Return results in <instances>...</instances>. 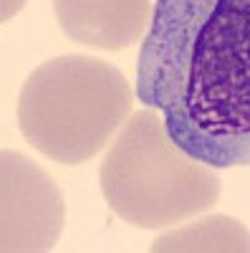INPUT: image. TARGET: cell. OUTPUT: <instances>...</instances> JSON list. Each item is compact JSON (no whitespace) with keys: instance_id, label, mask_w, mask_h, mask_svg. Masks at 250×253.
Listing matches in <instances>:
<instances>
[{"instance_id":"6da1fadb","label":"cell","mask_w":250,"mask_h":253,"mask_svg":"<svg viewBox=\"0 0 250 253\" xmlns=\"http://www.w3.org/2000/svg\"><path fill=\"white\" fill-rule=\"evenodd\" d=\"M137 96L213 167H250V0H157Z\"/></svg>"},{"instance_id":"7a4b0ae2","label":"cell","mask_w":250,"mask_h":253,"mask_svg":"<svg viewBox=\"0 0 250 253\" xmlns=\"http://www.w3.org/2000/svg\"><path fill=\"white\" fill-rule=\"evenodd\" d=\"M99 185L114 213L142 230L184 223L220 198L215 167L182 150L152 107L132 112L116 132L99 167Z\"/></svg>"},{"instance_id":"3957f363","label":"cell","mask_w":250,"mask_h":253,"mask_svg":"<svg viewBox=\"0 0 250 253\" xmlns=\"http://www.w3.org/2000/svg\"><path fill=\"white\" fill-rule=\"evenodd\" d=\"M134 89L109 61L66 53L36 66L18 96L26 142L61 165L96 157L132 114Z\"/></svg>"},{"instance_id":"277c9868","label":"cell","mask_w":250,"mask_h":253,"mask_svg":"<svg viewBox=\"0 0 250 253\" xmlns=\"http://www.w3.org/2000/svg\"><path fill=\"white\" fill-rule=\"evenodd\" d=\"M0 251H51L66 223V203L51 175L18 150L0 155Z\"/></svg>"},{"instance_id":"5b68a950","label":"cell","mask_w":250,"mask_h":253,"mask_svg":"<svg viewBox=\"0 0 250 253\" xmlns=\"http://www.w3.org/2000/svg\"><path fill=\"white\" fill-rule=\"evenodd\" d=\"M157 0H53L69 41L99 51H124L144 41Z\"/></svg>"},{"instance_id":"8992f818","label":"cell","mask_w":250,"mask_h":253,"mask_svg":"<svg viewBox=\"0 0 250 253\" xmlns=\"http://www.w3.org/2000/svg\"><path fill=\"white\" fill-rule=\"evenodd\" d=\"M154 253L164 251H182V253H195V251H245L250 253V233L248 228L230 218V215H205L192 220L190 225H179L175 230H164L162 236L152 243Z\"/></svg>"},{"instance_id":"52a82bcc","label":"cell","mask_w":250,"mask_h":253,"mask_svg":"<svg viewBox=\"0 0 250 253\" xmlns=\"http://www.w3.org/2000/svg\"><path fill=\"white\" fill-rule=\"evenodd\" d=\"M0 3H3V10H0V20H3V23H8V20H13L20 10L26 8L28 0H0Z\"/></svg>"}]
</instances>
